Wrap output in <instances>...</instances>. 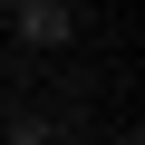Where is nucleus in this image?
Masks as SVG:
<instances>
[{"label": "nucleus", "mask_w": 145, "mask_h": 145, "mask_svg": "<svg viewBox=\"0 0 145 145\" xmlns=\"http://www.w3.org/2000/svg\"><path fill=\"white\" fill-rule=\"evenodd\" d=\"M10 29L29 48H68L78 39V10H68V0H10Z\"/></svg>", "instance_id": "obj_1"}, {"label": "nucleus", "mask_w": 145, "mask_h": 145, "mask_svg": "<svg viewBox=\"0 0 145 145\" xmlns=\"http://www.w3.org/2000/svg\"><path fill=\"white\" fill-rule=\"evenodd\" d=\"M0 145H58V126H48V116H10V135H0Z\"/></svg>", "instance_id": "obj_2"}]
</instances>
